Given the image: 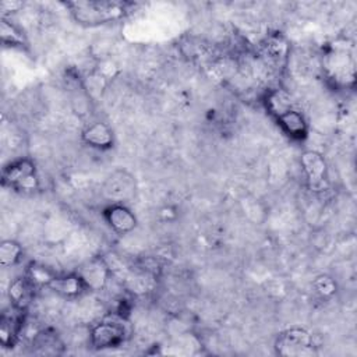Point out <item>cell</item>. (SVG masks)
<instances>
[{
    "mask_svg": "<svg viewBox=\"0 0 357 357\" xmlns=\"http://www.w3.org/2000/svg\"><path fill=\"white\" fill-rule=\"evenodd\" d=\"M3 184L18 191H35L39 185L35 163L31 159H18L3 170Z\"/></svg>",
    "mask_w": 357,
    "mask_h": 357,
    "instance_id": "2",
    "label": "cell"
},
{
    "mask_svg": "<svg viewBox=\"0 0 357 357\" xmlns=\"http://www.w3.org/2000/svg\"><path fill=\"white\" fill-rule=\"evenodd\" d=\"M106 223L119 234L130 233L137 226V218L134 212L124 204H112L103 211Z\"/></svg>",
    "mask_w": 357,
    "mask_h": 357,
    "instance_id": "7",
    "label": "cell"
},
{
    "mask_svg": "<svg viewBox=\"0 0 357 357\" xmlns=\"http://www.w3.org/2000/svg\"><path fill=\"white\" fill-rule=\"evenodd\" d=\"M314 287L321 296H331L336 291V283L329 276L317 278L314 282Z\"/></svg>",
    "mask_w": 357,
    "mask_h": 357,
    "instance_id": "18",
    "label": "cell"
},
{
    "mask_svg": "<svg viewBox=\"0 0 357 357\" xmlns=\"http://www.w3.org/2000/svg\"><path fill=\"white\" fill-rule=\"evenodd\" d=\"M109 266L102 258H93L81 266L78 275L82 278L88 290H102L109 279Z\"/></svg>",
    "mask_w": 357,
    "mask_h": 357,
    "instance_id": "8",
    "label": "cell"
},
{
    "mask_svg": "<svg viewBox=\"0 0 357 357\" xmlns=\"http://www.w3.org/2000/svg\"><path fill=\"white\" fill-rule=\"evenodd\" d=\"M59 344V339L54 333H50L47 331H43L40 333H38L33 339V346L39 347V349H56ZM45 350V351H46Z\"/></svg>",
    "mask_w": 357,
    "mask_h": 357,
    "instance_id": "17",
    "label": "cell"
},
{
    "mask_svg": "<svg viewBox=\"0 0 357 357\" xmlns=\"http://www.w3.org/2000/svg\"><path fill=\"white\" fill-rule=\"evenodd\" d=\"M0 32H1L3 43H8L11 46H21V47L25 45V38H24L22 32L15 25H13L11 22H8L4 18L1 20Z\"/></svg>",
    "mask_w": 357,
    "mask_h": 357,
    "instance_id": "15",
    "label": "cell"
},
{
    "mask_svg": "<svg viewBox=\"0 0 357 357\" xmlns=\"http://www.w3.org/2000/svg\"><path fill=\"white\" fill-rule=\"evenodd\" d=\"M54 276L56 275H53L47 268L38 264H32L26 272V278L32 282L33 286H49Z\"/></svg>",
    "mask_w": 357,
    "mask_h": 357,
    "instance_id": "16",
    "label": "cell"
},
{
    "mask_svg": "<svg viewBox=\"0 0 357 357\" xmlns=\"http://www.w3.org/2000/svg\"><path fill=\"white\" fill-rule=\"evenodd\" d=\"M266 107H268V112L271 114L278 117L279 114H282L283 112H286L287 109H290L293 106H291L290 96L284 91L279 89V91H273L268 95Z\"/></svg>",
    "mask_w": 357,
    "mask_h": 357,
    "instance_id": "14",
    "label": "cell"
},
{
    "mask_svg": "<svg viewBox=\"0 0 357 357\" xmlns=\"http://www.w3.org/2000/svg\"><path fill=\"white\" fill-rule=\"evenodd\" d=\"M124 336H126V329L123 324L117 321L106 319L92 328L89 339H91V344L95 349L103 350V349L120 346L124 340Z\"/></svg>",
    "mask_w": 357,
    "mask_h": 357,
    "instance_id": "4",
    "label": "cell"
},
{
    "mask_svg": "<svg viewBox=\"0 0 357 357\" xmlns=\"http://www.w3.org/2000/svg\"><path fill=\"white\" fill-rule=\"evenodd\" d=\"M22 257V247L14 240H4L0 244V264L4 268L14 266Z\"/></svg>",
    "mask_w": 357,
    "mask_h": 357,
    "instance_id": "13",
    "label": "cell"
},
{
    "mask_svg": "<svg viewBox=\"0 0 357 357\" xmlns=\"http://www.w3.org/2000/svg\"><path fill=\"white\" fill-rule=\"evenodd\" d=\"M275 119L280 126V128L283 130V132L287 134L289 137L294 139H304L307 137L308 134L307 121L301 114V112H298L297 109L290 107Z\"/></svg>",
    "mask_w": 357,
    "mask_h": 357,
    "instance_id": "10",
    "label": "cell"
},
{
    "mask_svg": "<svg viewBox=\"0 0 357 357\" xmlns=\"http://www.w3.org/2000/svg\"><path fill=\"white\" fill-rule=\"evenodd\" d=\"M300 163L307 176L308 187L312 191H324L326 188V162L317 151H304Z\"/></svg>",
    "mask_w": 357,
    "mask_h": 357,
    "instance_id": "5",
    "label": "cell"
},
{
    "mask_svg": "<svg viewBox=\"0 0 357 357\" xmlns=\"http://www.w3.org/2000/svg\"><path fill=\"white\" fill-rule=\"evenodd\" d=\"M312 336L303 328L282 332L276 340V351L282 356H300L312 349Z\"/></svg>",
    "mask_w": 357,
    "mask_h": 357,
    "instance_id": "3",
    "label": "cell"
},
{
    "mask_svg": "<svg viewBox=\"0 0 357 357\" xmlns=\"http://www.w3.org/2000/svg\"><path fill=\"white\" fill-rule=\"evenodd\" d=\"M135 183L131 174L124 170H116L105 183V194L113 199L112 204H124L134 197Z\"/></svg>",
    "mask_w": 357,
    "mask_h": 357,
    "instance_id": "6",
    "label": "cell"
},
{
    "mask_svg": "<svg viewBox=\"0 0 357 357\" xmlns=\"http://www.w3.org/2000/svg\"><path fill=\"white\" fill-rule=\"evenodd\" d=\"M33 287L35 286L26 278V275L22 278L14 279V282L10 284V289H8V297L15 310L22 311L29 305L33 294Z\"/></svg>",
    "mask_w": 357,
    "mask_h": 357,
    "instance_id": "12",
    "label": "cell"
},
{
    "mask_svg": "<svg viewBox=\"0 0 357 357\" xmlns=\"http://www.w3.org/2000/svg\"><path fill=\"white\" fill-rule=\"evenodd\" d=\"M82 141L95 149H110L114 142L112 128L103 121H93L88 124L81 134Z\"/></svg>",
    "mask_w": 357,
    "mask_h": 357,
    "instance_id": "9",
    "label": "cell"
},
{
    "mask_svg": "<svg viewBox=\"0 0 357 357\" xmlns=\"http://www.w3.org/2000/svg\"><path fill=\"white\" fill-rule=\"evenodd\" d=\"M47 287L52 289L54 293L67 298L78 297L85 290H88L82 278L78 275V272L70 273L66 276H54Z\"/></svg>",
    "mask_w": 357,
    "mask_h": 357,
    "instance_id": "11",
    "label": "cell"
},
{
    "mask_svg": "<svg viewBox=\"0 0 357 357\" xmlns=\"http://www.w3.org/2000/svg\"><path fill=\"white\" fill-rule=\"evenodd\" d=\"M66 6L78 24L96 26L126 17L132 4L127 1H68Z\"/></svg>",
    "mask_w": 357,
    "mask_h": 357,
    "instance_id": "1",
    "label": "cell"
}]
</instances>
